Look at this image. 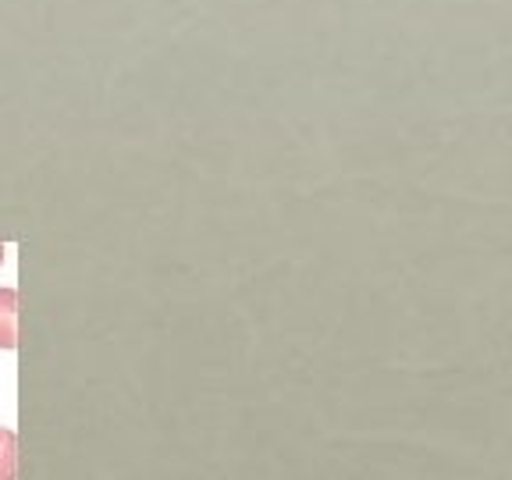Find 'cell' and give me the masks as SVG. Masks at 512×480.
Here are the masks:
<instances>
[{"mask_svg": "<svg viewBox=\"0 0 512 480\" xmlns=\"http://www.w3.org/2000/svg\"><path fill=\"white\" fill-rule=\"evenodd\" d=\"M0 264H4V242H0Z\"/></svg>", "mask_w": 512, "mask_h": 480, "instance_id": "3957f363", "label": "cell"}, {"mask_svg": "<svg viewBox=\"0 0 512 480\" xmlns=\"http://www.w3.org/2000/svg\"><path fill=\"white\" fill-rule=\"evenodd\" d=\"M18 477V438L15 431L0 427V480Z\"/></svg>", "mask_w": 512, "mask_h": 480, "instance_id": "7a4b0ae2", "label": "cell"}, {"mask_svg": "<svg viewBox=\"0 0 512 480\" xmlns=\"http://www.w3.org/2000/svg\"><path fill=\"white\" fill-rule=\"evenodd\" d=\"M0 349H18V292L0 288Z\"/></svg>", "mask_w": 512, "mask_h": 480, "instance_id": "6da1fadb", "label": "cell"}]
</instances>
